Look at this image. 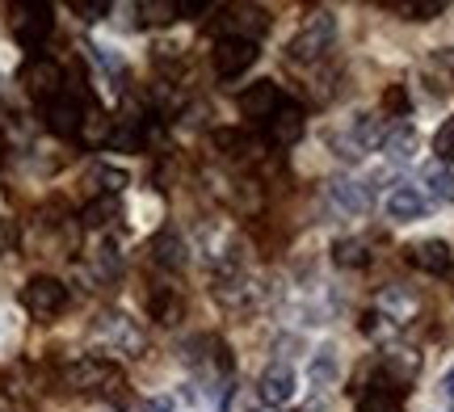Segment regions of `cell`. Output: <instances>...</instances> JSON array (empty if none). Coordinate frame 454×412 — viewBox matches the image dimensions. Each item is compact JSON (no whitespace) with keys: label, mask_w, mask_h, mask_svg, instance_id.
Segmentation results:
<instances>
[{"label":"cell","mask_w":454,"mask_h":412,"mask_svg":"<svg viewBox=\"0 0 454 412\" xmlns=\"http://www.w3.org/2000/svg\"><path fill=\"white\" fill-rule=\"evenodd\" d=\"M13 34L21 47H43L51 38V30H55V13H51V4H38V0H30V4H17L13 9Z\"/></svg>","instance_id":"6"},{"label":"cell","mask_w":454,"mask_h":412,"mask_svg":"<svg viewBox=\"0 0 454 412\" xmlns=\"http://www.w3.org/2000/svg\"><path fill=\"white\" fill-rule=\"evenodd\" d=\"M0 165H4V139H0Z\"/></svg>","instance_id":"39"},{"label":"cell","mask_w":454,"mask_h":412,"mask_svg":"<svg viewBox=\"0 0 454 412\" xmlns=\"http://www.w3.org/2000/svg\"><path fill=\"white\" fill-rule=\"evenodd\" d=\"M26 89H30V97L43 101V105L55 101L64 93V67L55 64V59H43V55L30 59V64H26Z\"/></svg>","instance_id":"10"},{"label":"cell","mask_w":454,"mask_h":412,"mask_svg":"<svg viewBox=\"0 0 454 412\" xmlns=\"http://www.w3.org/2000/svg\"><path fill=\"white\" fill-rule=\"evenodd\" d=\"M303 127H308V114H303V105H294V101H282L274 110V118L265 122V139L274 144V148H291L303 139Z\"/></svg>","instance_id":"9"},{"label":"cell","mask_w":454,"mask_h":412,"mask_svg":"<svg viewBox=\"0 0 454 412\" xmlns=\"http://www.w3.org/2000/svg\"><path fill=\"white\" fill-rule=\"evenodd\" d=\"M253 412H278V408H265V404H261V408H253Z\"/></svg>","instance_id":"40"},{"label":"cell","mask_w":454,"mask_h":412,"mask_svg":"<svg viewBox=\"0 0 454 412\" xmlns=\"http://www.w3.org/2000/svg\"><path fill=\"white\" fill-rule=\"evenodd\" d=\"M333 38H337V17L333 13H311L308 21H303V30L291 38L286 55H291L294 64H311V59H320V55L333 47Z\"/></svg>","instance_id":"1"},{"label":"cell","mask_w":454,"mask_h":412,"mask_svg":"<svg viewBox=\"0 0 454 412\" xmlns=\"http://www.w3.org/2000/svg\"><path fill=\"white\" fill-rule=\"evenodd\" d=\"M311 383H316V387L337 383V346L316 349V362H311Z\"/></svg>","instance_id":"27"},{"label":"cell","mask_w":454,"mask_h":412,"mask_svg":"<svg viewBox=\"0 0 454 412\" xmlns=\"http://www.w3.org/2000/svg\"><path fill=\"white\" fill-rule=\"evenodd\" d=\"M379 315L387 320V324H408L412 315H417V299L400 291V286H387L383 295H379Z\"/></svg>","instance_id":"18"},{"label":"cell","mask_w":454,"mask_h":412,"mask_svg":"<svg viewBox=\"0 0 454 412\" xmlns=\"http://www.w3.org/2000/svg\"><path fill=\"white\" fill-rule=\"evenodd\" d=\"M383 152L391 160H412L417 156V131L412 127H395V131L383 135Z\"/></svg>","instance_id":"20"},{"label":"cell","mask_w":454,"mask_h":412,"mask_svg":"<svg viewBox=\"0 0 454 412\" xmlns=\"http://www.w3.org/2000/svg\"><path fill=\"white\" fill-rule=\"evenodd\" d=\"M21 303H26L34 315L51 320V315H59L67 307V286L59 278H51V274H34V278L21 286Z\"/></svg>","instance_id":"3"},{"label":"cell","mask_w":454,"mask_h":412,"mask_svg":"<svg viewBox=\"0 0 454 412\" xmlns=\"http://www.w3.org/2000/svg\"><path fill=\"white\" fill-rule=\"evenodd\" d=\"M98 265H101V274H106V278H114V274L122 269V261H118V248H114L110 240L98 248Z\"/></svg>","instance_id":"34"},{"label":"cell","mask_w":454,"mask_h":412,"mask_svg":"<svg viewBox=\"0 0 454 412\" xmlns=\"http://www.w3.org/2000/svg\"><path fill=\"white\" fill-rule=\"evenodd\" d=\"M421 177H425V190L438 202H454V173L446 165H429Z\"/></svg>","instance_id":"24"},{"label":"cell","mask_w":454,"mask_h":412,"mask_svg":"<svg viewBox=\"0 0 454 412\" xmlns=\"http://www.w3.org/2000/svg\"><path fill=\"white\" fill-rule=\"evenodd\" d=\"M64 383L72 392H110L122 383L118 375V366L106 362V358H81V362H72L64 370Z\"/></svg>","instance_id":"4"},{"label":"cell","mask_w":454,"mask_h":412,"mask_svg":"<svg viewBox=\"0 0 454 412\" xmlns=\"http://www.w3.org/2000/svg\"><path fill=\"white\" fill-rule=\"evenodd\" d=\"M17 236H21V231H17L13 219H0V253H13V248H17Z\"/></svg>","instance_id":"35"},{"label":"cell","mask_w":454,"mask_h":412,"mask_svg":"<svg viewBox=\"0 0 454 412\" xmlns=\"http://www.w3.org/2000/svg\"><path fill=\"white\" fill-rule=\"evenodd\" d=\"M294 392H299V375H294L291 362H274L265 366V375L257 383V396L265 408H282V404H291Z\"/></svg>","instance_id":"8"},{"label":"cell","mask_w":454,"mask_h":412,"mask_svg":"<svg viewBox=\"0 0 454 412\" xmlns=\"http://www.w3.org/2000/svg\"><path fill=\"white\" fill-rule=\"evenodd\" d=\"M43 118H47V131H55V135H64V139H72V135H81L84 110H81V101H76V97L59 93L55 101H47V105H43Z\"/></svg>","instance_id":"12"},{"label":"cell","mask_w":454,"mask_h":412,"mask_svg":"<svg viewBox=\"0 0 454 412\" xmlns=\"http://www.w3.org/2000/svg\"><path fill=\"white\" fill-rule=\"evenodd\" d=\"M207 9H211L207 0H181V4H177V17H181V13L194 17V13H207Z\"/></svg>","instance_id":"36"},{"label":"cell","mask_w":454,"mask_h":412,"mask_svg":"<svg viewBox=\"0 0 454 412\" xmlns=\"http://www.w3.org/2000/svg\"><path fill=\"white\" fill-rule=\"evenodd\" d=\"M333 261H337L340 269H362V265L371 261V253H366L362 240H337V245H333Z\"/></svg>","instance_id":"26"},{"label":"cell","mask_w":454,"mask_h":412,"mask_svg":"<svg viewBox=\"0 0 454 412\" xmlns=\"http://www.w3.org/2000/svg\"><path fill=\"white\" fill-rule=\"evenodd\" d=\"M357 412H400V400L391 396V387L379 379L374 387H366V392H362V404H357Z\"/></svg>","instance_id":"23"},{"label":"cell","mask_w":454,"mask_h":412,"mask_svg":"<svg viewBox=\"0 0 454 412\" xmlns=\"http://www.w3.org/2000/svg\"><path fill=\"white\" fill-rule=\"evenodd\" d=\"M114 219H118V198H106V194H98V198H93L81 211V223H84V228H110Z\"/></svg>","instance_id":"22"},{"label":"cell","mask_w":454,"mask_h":412,"mask_svg":"<svg viewBox=\"0 0 454 412\" xmlns=\"http://www.w3.org/2000/svg\"><path fill=\"white\" fill-rule=\"evenodd\" d=\"M98 341L110 346V354H122V358H139L144 354V332L135 329V320L122 312H106L98 320Z\"/></svg>","instance_id":"2"},{"label":"cell","mask_w":454,"mask_h":412,"mask_svg":"<svg viewBox=\"0 0 454 412\" xmlns=\"http://www.w3.org/2000/svg\"><path fill=\"white\" fill-rule=\"evenodd\" d=\"M408 105H412V101H408V89H404V84H387V89H383V110H387V114L404 118Z\"/></svg>","instance_id":"32"},{"label":"cell","mask_w":454,"mask_h":412,"mask_svg":"<svg viewBox=\"0 0 454 412\" xmlns=\"http://www.w3.org/2000/svg\"><path fill=\"white\" fill-rule=\"evenodd\" d=\"M152 261L160 265V269H185V261H190V248H185V240H181L177 231H160L156 240H152Z\"/></svg>","instance_id":"17"},{"label":"cell","mask_w":454,"mask_h":412,"mask_svg":"<svg viewBox=\"0 0 454 412\" xmlns=\"http://www.w3.org/2000/svg\"><path fill=\"white\" fill-rule=\"evenodd\" d=\"M387 375L395 383H408L412 375H417V354H412V349H391L387 354Z\"/></svg>","instance_id":"30"},{"label":"cell","mask_w":454,"mask_h":412,"mask_svg":"<svg viewBox=\"0 0 454 412\" xmlns=\"http://www.w3.org/2000/svg\"><path fill=\"white\" fill-rule=\"evenodd\" d=\"M211 144L223 152L227 160H240V156H248V152H253V139H248L244 131H236V127H223V131H215Z\"/></svg>","instance_id":"21"},{"label":"cell","mask_w":454,"mask_h":412,"mask_svg":"<svg viewBox=\"0 0 454 412\" xmlns=\"http://www.w3.org/2000/svg\"><path fill=\"white\" fill-rule=\"evenodd\" d=\"M144 412H173V404H168V400H147Z\"/></svg>","instance_id":"38"},{"label":"cell","mask_w":454,"mask_h":412,"mask_svg":"<svg viewBox=\"0 0 454 412\" xmlns=\"http://www.w3.org/2000/svg\"><path fill=\"white\" fill-rule=\"evenodd\" d=\"M89 182L98 185L106 198H118V194L130 185V177H127V168H118V165H98L93 173H89Z\"/></svg>","instance_id":"19"},{"label":"cell","mask_w":454,"mask_h":412,"mask_svg":"<svg viewBox=\"0 0 454 412\" xmlns=\"http://www.w3.org/2000/svg\"><path fill=\"white\" fill-rule=\"evenodd\" d=\"M81 139L84 144H110V118L101 114L98 105H89L81 118Z\"/></svg>","instance_id":"25"},{"label":"cell","mask_w":454,"mask_h":412,"mask_svg":"<svg viewBox=\"0 0 454 412\" xmlns=\"http://www.w3.org/2000/svg\"><path fill=\"white\" fill-rule=\"evenodd\" d=\"M408 261L417 265V269H425V274H446L454 265V253L446 240H421V245L408 248Z\"/></svg>","instance_id":"15"},{"label":"cell","mask_w":454,"mask_h":412,"mask_svg":"<svg viewBox=\"0 0 454 412\" xmlns=\"http://www.w3.org/2000/svg\"><path fill=\"white\" fill-rule=\"evenodd\" d=\"M72 9L84 17V21H101L110 13V0H72Z\"/></svg>","instance_id":"33"},{"label":"cell","mask_w":454,"mask_h":412,"mask_svg":"<svg viewBox=\"0 0 454 412\" xmlns=\"http://www.w3.org/2000/svg\"><path fill=\"white\" fill-rule=\"evenodd\" d=\"M429 211V198H425L417 185H395L387 194V214L395 223H412V219H425Z\"/></svg>","instance_id":"14"},{"label":"cell","mask_w":454,"mask_h":412,"mask_svg":"<svg viewBox=\"0 0 454 412\" xmlns=\"http://www.w3.org/2000/svg\"><path fill=\"white\" fill-rule=\"evenodd\" d=\"M257 43H244V38H215V72L223 76V81H236L244 76L248 67L257 64Z\"/></svg>","instance_id":"7"},{"label":"cell","mask_w":454,"mask_h":412,"mask_svg":"<svg viewBox=\"0 0 454 412\" xmlns=\"http://www.w3.org/2000/svg\"><path fill=\"white\" fill-rule=\"evenodd\" d=\"M147 312H152V320H156V324L173 329L181 315H185V299H181L173 286H156V291L147 295Z\"/></svg>","instance_id":"16"},{"label":"cell","mask_w":454,"mask_h":412,"mask_svg":"<svg viewBox=\"0 0 454 412\" xmlns=\"http://www.w3.org/2000/svg\"><path fill=\"white\" fill-rule=\"evenodd\" d=\"M450 412H454V408H450Z\"/></svg>","instance_id":"41"},{"label":"cell","mask_w":454,"mask_h":412,"mask_svg":"<svg viewBox=\"0 0 454 412\" xmlns=\"http://www.w3.org/2000/svg\"><path fill=\"white\" fill-rule=\"evenodd\" d=\"M434 152H438V165H450L454 160V118H446L434 135Z\"/></svg>","instance_id":"31"},{"label":"cell","mask_w":454,"mask_h":412,"mask_svg":"<svg viewBox=\"0 0 454 412\" xmlns=\"http://www.w3.org/2000/svg\"><path fill=\"white\" fill-rule=\"evenodd\" d=\"M442 396H446V404L454 408V366L446 370V375H442Z\"/></svg>","instance_id":"37"},{"label":"cell","mask_w":454,"mask_h":412,"mask_svg":"<svg viewBox=\"0 0 454 412\" xmlns=\"http://www.w3.org/2000/svg\"><path fill=\"white\" fill-rule=\"evenodd\" d=\"M282 101H286V97H282V89H278L274 81H257V84H248V89L240 93V114H244V118H261V122H270Z\"/></svg>","instance_id":"11"},{"label":"cell","mask_w":454,"mask_h":412,"mask_svg":"<svg viewBox=\"0 0 454 412\" xmlns=\"http://www.w3.org/2000/svg\"><path fill=\"white\" fill-rule=\"evenodd\" d=\"M265 30H270V9H261V4H227L223 21H219V38L257 43Z\"/></svg>","instance_id":"5"},{"label":"cell","mask_w":454,"mask_h":412,"mask_svg":"<svg viewBox=\"0 0 454 412\" xmlns=\"http://www.w3.org/2000/svg\"><path fill=\"white\" fill-rule=\"evenodd\" d=\"M391 9H395V13H404L408 21H429V17H438L446 4H442V0H395Z\"/></svg>","instance_id":"29"},{"label":"cell","mask_w":454,"mask_h":412,"mask_svg":"<svg viewBox=\"0 0 454 412\" xmlns=\"http://www.w3.org/2000/svg\"><path fill=\"white\" fill-rule=\"evenodd\" d=\"M135 13L144 26H168L177 17V4L173 0H144V4H135Z\"/></svg>","instance_id":"28"},{"label":"cell","mask_w":454,"mask_h":412,"mask_svg":"<svg viewBox=\"0 0 454 412\" xmlns=\"http://www.w3.org/2000/svg\"><path fill=\"white\" fill-rule=\"evenodd\" d=\"M328 198L337 202L345 214H366L371 211V202H374V194H371V185L366 182H354V177H333V182H328Z\"/></svg>","instance_id":"13"}]
</instances>
